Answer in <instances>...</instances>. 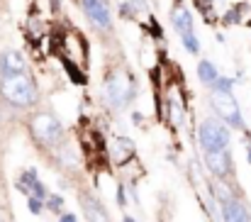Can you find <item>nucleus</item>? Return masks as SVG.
<instances>
[{"label": "nucleus", "mask_w": 251, "mask_h": 222, "mask_svg": "<svg viewBox=\"0 0 251 222\" xmlns=\"http://www.w3.org/2000/svg\"><path fill=\"white\" fill-rule=\"evenodd\" d=\"M0 93H2V98H5L10 105H15V108H29V105H34V100H37V88H34V83L25 74L15 76V78H2Z\"/></svg>", "instance_id": "obj_1"}, {"label": "nucleus", "mask_w": 251, "mask_h": 222, "mask_svg": "<svg viewBox=\"0 0 251 222\" xmlns=\"http://www.w3.org/2000/svg\"><path fill=\"white\" fill-rule=\"evenodd\" d=\"M105 95L112 108H125L134 98V81L125 71H115L105 83Z\"/></svg>", "instance_id": "obj_2"}, {"label": "nucleus", "mask_w": 251, "mask_h": 222, "mask_svg": "<svg viewBox=\"0 0 251 222\" xmlns=\"http://www.w3.org/2000/svg\"><path fill=\"white\" fill-rule=\"evenodd\" d=\"M198 139L205 151H222L229 147V130L220 120H205L198 130Z\"/></svg>", "instance_id": "obj_3"}, {"label": "nucleus", "mask_w": 251, "mask_h": 222, "mask_svg": "<svg viewBox=\"0 0 251 222\" xmlns=\"http://www.w3.org/2000/svg\"><path fill=\"white\" fill-rule=\"evenodd\" d=\"M212 108L217 110L220 120H225L229 127H234V130H244L242 110H239L237 100L232 98V93H217V90H212Z\"/></svg>", "instance_id": "obj_4"}, {"label": "nucleus", "mask_w": 251, "mask_h": 222, "mask_svg": "<svg viewBox=\"0 0 251 222\" xmlns=\"http://www.w3.org/2000/svg\"><path fill=\"white\" fill-rule=\"evenodd\" d=\"M32 135L39 142H44V144H56L61 139V135H64V127H61V122L54 115L42 112V115H37L32 120Z\"/></svg>", "instance_id": "obj_5"}, {"label": "nucleus", "mask_w": 251, "mask_h": 222, "mask_svg": "<svg viewBox=\"0 0 251 222\" xmlns=\"http://www.w3.org/2000/svg\"><path fill=\"white\" fill-rule=\"evenodd\" d=\"M83 12L88 15V20L100 27V29H110L112 27V15H110V5L107 0H81Z\"/></svg>", "instance_id": "obj_6"}, {"label": "nucleus", "mask_w": 251, "mask_h": 222, "mask_svg": "<svg viewBox=\"0 0 251 222\" xmlns=\"http://www.w3.org/2000/svg\"><path fill=\"white\" fill-rule=\"evenodd\" d=\"M22 74H25V56L17 49L0 52V76L2 78H15Z\"/></svg>", "instance_id": "obj_7"}, {"label": "nucleus", "mask_w": 251, "mask_h": 222, "mask_svg": "<svg viewBox=\"0 0 251 222\" xmlns=\"http://www.w3.org/2000/svg\"><path fill=\"white\" fill-rule=\"evenodd\" d=\"M205 164H207V168L217 178H225L232 171V156H229L227 149H222V151H205Z\"/></svg>", "instance_id": "obj_8"}, {"label": "nucleus", "mask_w": 251, "mask_h": 222, "mask_svg": "<svg viewBox=\"0 0 251 222\" xmlns=\"http://www.w3.org/2000/svg\"><path fill=\"white\" fill-rule=\"evenodd\" d=\"M222 220L225 222H251V218H249V210L239 200L229 198V200L222 203Z\"/></svg>", "instance_id": "obj_9"}, {"label": "nucleus", "mask_w": 251, "mask_h": 222, "mask_svg": "<svg viewBox=\"0 0 251 222\" xmlns=\"http://www.w3.org/2000/svg\"><path fill=\"white\" fill-rule=\"evenodd\" d=\"M171 20H173V27H176V32H178L180 37H183V34H193L195 25H193V17H190V12H188L183 5L173 7V12H171Z\"/></svg>", "instance_id": "obj_10"}, {"label": "nucleus", "mask_w": 251, "mask_h": 222, "mask_svg": "<svg viewBox=\"0 0 251 222\" xmlns=\"http://www.w3.org/2000/svg\"><path fill=\"white\" fill-rule=\"evenodd\" d=\"M81 205H83V213H85V218H88V222H110L105 208L93 195H83L81 198Z\"/></svg>", "instance_id": "obj_11"}, {"label": "nucleus", "mask_w": 251, "mask_h": 222, "mask_svg": "<svg viewBox=\"0 0 251 222\" xmlns=\"http://www.w3.org/2000/svg\"><path fill=\"white\" fill-rule=\"evenodd\" d=\"M37 181H39V178H37V171H34V168H27V171L20 176V181H17V191L25 193V195H32Z\"/></svg>", "instance_id": "obj_12"}, {"label": "nucleus", "mask_w": 251, "mask_h": 222, "mask_svg": "<svg viewBox=\"0 0 251 222\" xmlns=\"http://www.w3.org/2000/svg\"><path fill=\"white\" fill-rule=\"evenodd\" d=\"M198 78H200L205 85H212V83L220 78V74H217V69H215L212 61H200V64H198Z\"/></svg>", "instance_id": "obj_13"}, {"label": "nucleus", "mask_w": 251, "mask_h": 222, "mask_svg": "<svg viewBox=\"0 0 251 222\" xmlns=\"http://www.w3.org/2000/svg\"><path fill=\"white\" fill-rule=\"evenodd\" d=\"M134 154V144L127 139V137H120V139H115V159H127V156H132Z\"/></svg>", "instance_id": "obj_14"}, {"label": "nucleus", "mask_w": 251, "mask_h": 222, "mask_svg": "<svg viewBox=\"0 0 251 222\" xmlns=\"http://www.w3.org/2000/svg\"><path fill=\"white\" fill-rule=\"evenodd\" d=\"M210 88H212V90H217V93H232L234 81H232V78H227V76H220V78H217Z\"/></svg>", "instance_id": "obj_15"}, {"label": "nucleus", "mask_w": 251, "mask_h": 222, "mask_svg": "<svg viewBox=\"0 0 251 222\" xmlns=\"http://www.w3.org/2000/svg\"><path fill=\"white\" fill-rule=\"evenodd\" d=\"M180 42H183V47H185L190 54H198V52H200V42H198L195 32H193V34H183V37H180Z\"/></svg>", "instance_id": "obj_16"}, {"label": "nucleus", "mask_w": 251, "mask_h": 222, "mask_svg": "<svg viewBox=\"0 0 251 222\" xmlns=\"http://www.w3.org/2000/svg\"><path fill=\"white\" fill-rule=\"evenodd\" d=\"M27 208H29V213H32V215H39V213L44 210V200H39V198H34V195H32V198L27 200Z\"/></svg>", "instance_id": "obj_17"}, {"label": "nucleus", "mask_w": 251, "mask_h": 222, "mask_svg": "<svg viewBox=\"0 0 251 222\" xmlns=\"http://www.w3.org/2000/svg\"><path fill=\"white\" fill-rule=\"evenodd\" d=\"M32 195H34V198H39V200H49V195H47V186H44L42 181H37V186H34Z\"/></svg>", "instance_id": "obj_18"}, {"label": "nucleus", "mask_w": 251, "mask_h": 222, "mask_svg": "<svg viewBox=\"0 0 251 222\" xmlns=\"http://www.w3.org/2000/svg\"><path fill=\"white\" fill-rule=\"evenodd\" d=\"M47 205H49L51 210H61V205H64V198H61V195H49Z\"/></svg>", "instance_id": "obj_19"}, {"label": "nucleus", "mask_w": 251, "mask_h": 222, "mask_svg": "<svg viewBox=\"0 0 251 222\" xmlns=\"http://www.w3.org/2000/svg\"><path fill=\"white\" fill-rule=\"evenodd\" d=\"M117 205H120V208L127 205V193H125V186H122V183L117 186Z\"/></svg>", "instance_id": "obj_20"}, {"label": "nucleus", "mask_w": 251, "mask_h": 222, "mask_svg": "<svg viewBox=\"0 0 251 222\" xmlns=\"http://www.w3.org/2000/svg\"><path fill=\"white\" fill-rule=\"evenodd\" d=\"M137 10H147V0H129Z\"/></svg>", "instance_id": "obj_21"}, {"label": "nucleus", "mask_w": 251, "mask_h": 222, "mask_svg": "<svg viewBox=\"0 0 251 222\" xmlns=\"http://www.w3.org/2000/svg\"><path fill=\"white\" fill-rule=\"evenodd\" d=\"M59 222H76V215H71V213H66V215H61Z\"/></svg>", "instance_id": "obj_22"}, {"label": "nucleus", "mask_w": 251, "mask_h": 222, "mask_svg": "<svg viewBox=\"0 0 251 222\" xmlns=\"http://www.w3.org/2000/svg\"><path fill=\"white\" fill-rule=\"evenodd\" d=\"M247 156H249V164H251V147L247 149Z\"/></svg>", "instance_id": "obj_23"}, {"label": "nucleus", "mask_w": 251, "mask_h": 222, "mask_svg": "<svg viewBox=\"0 0 251 222\" xmlns=\"http://www.w3.org/2000/svg\"><path fill=\"white\" fill-rule=\"evenodd\" d=\"M122 222H134L132 218H122Z\"/></svg>", "instance_id": "obj_24"}]
</instances>
